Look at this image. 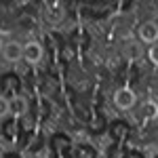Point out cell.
Listing matches in <instances>:
<instances>
[{"label":"cell","mask_w":158,"mask_h":158,"mask_svg":"<svg viewBox=\"0 0 158 158\" xmlns=\"http://www.w3.org/2000/svg\"><path fill=\"white\" fill-rule=\"evenodd\" d=\"M114 103L118 110H131L135 106V93L129 89H120L114 93Z\"/></svg>","instance_id":"obj_1"},{"label":"cell","mask_w":158,"mask_h":158,"mask_svg":"<svg viewBox=\"0 0 158 158\" xmlns=\"http://www.w3.org/2000/svg\"><path fill=\"white\" fill-rule=\"evenodd\" d=\"M2 57L9 61V63H17V61L23 57V47L19 42H4V49H2Z\"/></svg>","instance_id":"obj_2"},{"label":"cell","mask_w":158,"mask_h":158,"mask_svg":"<svg viewBox=\"0 0 158 158\" xmlns=\"http://www.w3.org/2000/svg\"><path fill=\"white\" fill-rule=\"evenodd\" d=\"M139 38L146 42V44H154L158 38V25L154 21H146V23L139 27Z\"/></svg>","instance_id":"obj_3"},{"label":"cell","mask_w":158,"mask_h":158,"mask_svg":"<svg viewBox=\"0 0 158 158\" xmlns=\"http://www.w3.org/2000/svg\"><path fill=\"white\" fill-rule=\"evenodd\" d=\"M23 57L30 63H36V61L42 59V47L38 44V42H27L23 47Z\"/></svg>","instance_id":"obj_4"},{"label":"cell","mask_w":158,"mask_h":158,"mask_svg":"<svg viewBox=\"0 0 158 158\" xmlns=\"http://www.w3.org/2000/svg\"><path fill=\"white\" fill-rule=\"evenodd\" d=\"M11 110H15L17 116H23L25 112H27V99L23 95H15V99H13V103H11Z\"/></svg>","instance_id":"obj_5"},{"label":"cell","mask_w":158,"mask_h":158,"mask_svg":"<svg viewBox=\"0 0 158 158\" xmlns=\"http://www.w3.org/2000/svg\"><path fill=\"white\" fill-rule=\"evenodd\" d=\"M9 112H11V101H9L6 97H0V118L6 116Z\"/></svg>","instance_id":"obj_6"},{"label":"cell","mask_w":158,"mask_h":158,"mask_svg":"<svg viewBox=\"0 0 158 158\" xmlns=\"http://www.w3.org/2000/svg\"><path fill=\"white\" fill-rule=\"evenodd\" d=\"M156 53H158V51H156V44H152V51H150V59H152V63H156V61H158Z\"/></svg>","instance_id":"obj_7"},{"label":"cell","mask_w":158,"mask_h":158,"mask_svg":"<svg viewBox=\"0 0 158 158\" xmlns=\"http://www.w3.org/2000/svg\"><path fill=\"white\" fill-rule=\"evenodd\" d=\"M146 112L154 116V114H156V110H154V103H146Z\"/></svg>","instance_id":"obj_8"},{"label":"cell","mask_w":158,"mask_h":158,"mask_svg":"<svg viewBox=\"0 0 158 158\" xmlns=\"http://www.w3.org/2000/svg\"><path fill=\"white\" fill-rule=\"evenodd\" d=\"M2 49H4V40L0 38V53H2Z\"/></svg>","instance_id":"obj_9"},{"label":"cell","mask_w":158,"mask_h":158,"mask_svg":"<svg viewBox=\"0 0 158 158\" xmlns=\"http://www.w3.org/2000/svg\"><path fill=\"white\" fill-rule=\"evenodd\" d=\"M0 158H2V154H0Z\"/></svg>","instance_id":"obj_10"}]
</instances>
